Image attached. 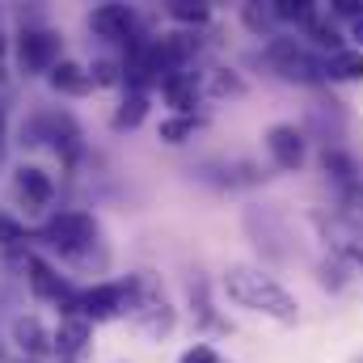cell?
Here are the masks:
<instances>
[{
  "label": "cell",
  "mask_w": 363,
  "mask_h": 363,
  "mask_svg": "<svg viewBox=\"0 0 363 363\" xmlns=\"http://www.w3.org/2000/svg\"><path fill=\"white\" fill-rule=\"evenodd\" d=\"M220 287H224V296L237 308H245L254 317H267L274 325H296L300 321L296 291L279 274H271L267 267H258V262H228L224 274H220Z\"/></svg>",
  "instance_id": "obj_1"
},
{
  "label": "cell",
  "mask_w": 363,
  "mask_h": 363,
  "mask_svg": "<svg viewBox=\"0 0 363 363\" xmlns=\"http://www.w3.org/2000/svg\"><path fill=\"white\" fill-rule=\"evenodd\" d=\"M127 283V330L144 342H165L178 330V308L169 300V291L161 287V279L148 271H135L123 279Z\"/></svg>",
  "instance_id": "obj_2"
},
{
  "label": "cell",
  "mask_w": 363,
  "mask_h": 363,
  "mask_svg": "<svg viewBox=\"0 0 363 363\" xmlns=\"http://www.w3.org/2000/svg\"><path fill=\"white\" fill-rule=\"evenodd\" d=\"M38 241L55 258H64L68 267H89L93 250H101V224L93 220V211H85V207H64V211L43 220Z\"/></svg>",
  "instance_id": "obj_3"
},
{
  "label": "cell",
  "mask_w": 363,
  "mask_h": 363,
  "mask_svg": "<svg viewBox=\"0 0 363 363\" xmlns=\"http://www.w3.org/2000/svg\"><path fill=\"white\" fill-rule=\"evenodd\" d=\"M262 60L291 85H325V55H317L300 34H274L271 43H262Z\"/></svg>",
  "instance_id": "obj_4"
},
{
  "label": "cell",
  "mask_w": 363,
  "mask_h": 363,
  "mask_svg": "<svg viewBox=\"0 0 363 363\" xmlns=\"http://www.w3.org/2000/svg\"><path fill=\"white\" fill-rule=\"evenodd\" d=\"M13 55H17V72L21 77H47L60 60H64V34L51 26H21L13 34Z\"/></svg>",
  "instance_id": "obj_5"
},
{
  "label": "cell",
  "mask_w": 363,
  "mask_h": 363,
  "mask_svg": "<svg viewBox=\"0 0 363 363\" xmlns=\"http://www.w3.org/2000/svg\"><path fill=\"white\" fill-rule=\"evenodd\" d=\"M21 271H26V283H30V291H34V300H43V304H55L64 317H72V313H81V291L72 287V279L68 274H60L43 254H30L26 250V258H21Z\"/></svg>",
  "instance_id": "obj_6"
},
{
  "label": "cell",
  "mask_w": 363,
  "mask_h": 363,
  "mask_svg": "<svg viewBox=\"0 0 363 363\" xmlns=\"http://www.w3.org/2000/svg\"><path fill=\"white\" fill-rule=\"evenodd\" d=\"M21 140H26V144H51L55 157H64V165H72V161L81 157V127H77L72 114H64V110L34 114V118L21 127Z\"/></svg>",
  "instance_id": "obj_7"
},
{
  "label": "cell",
  "mask_w": 363,
  "mask_h": 363,
  "mask_svg": "<svg viewBox=\"0 0 363 363\" xmlns=\"http://www.w3.org/2000/svg\"><path fill=\"white\" fill-rule=\"evenodd\" d=\"M262 148H267V157L279 174H300L308 161V135L296 123H271L262 131Z\"/></svg>",
  "instance_id": "obj_8"
},
{
  "label": "cell",
  "mask_w": 363,
  "mask_h": 363,
  "mask_svg": "<svg viewBox=\"0 0 363 363\" xmlns=\"http://www.w3.org/2000/svg\"><path fill=\"white\" fill-rule=\"evenodd\" d=\"M89 30H93V38L114 43V47H131V43L144 38L140 34V17H135L131 4H97L89 13Z\"/></svg>",
  "instance_id": "obj_9"
},
{
  "label": "cell",
  "mask_w": 363,
  "mask_h": 363,
  "mask_svg": "<svg viewBox=\"0 0 363 363\" xmlns=\"http://www.w3.org/2000/svg\"><path fill=\"white\" fill-rule=\"evenodd\" d=\"M9 342L21 351V359H34V363L55 355V330H47L38 313H17L13 325H9Z\"/></svg>",
  "instance_id": "obj_10"
},
{
  "label": "cell",
  "mask_w": 363,
  "mask_h": 363,
  "mask_svg": "<svg viewBox=\"0 0 363 363\" xmlns=\"http://www.w3.org/2000/svg\"><path fill=\"white\" fill-rule=\"evenodd\" d=\"M127 313V283L123 279H106V283H93L81 291V317L97 321H114Z\"/></svg>",
  "instance_id": "obj_11"
},
{
  "label": "cell",
  "mask_w": 363,
  "mask_h": 363,
  "mask_svg": "<svg viewBox=\"0 0 363 363\" xmlns=\"http://www.w3.org/2000/svg\"><path fill=\"white\" fill-rule=\"evenodd\" d=\"M13 194L26 211H43L55 203V178L43 165H17L13 169Z\"/></svg>",
  "instance_id": "obj_12"
},
{
  "label": "cell",
  "mask_w": 363,
  "mask_h": 363,
  "mask_svg": "<svg viewBox=\"0 0 363 363\" xmlns=\"http://www.w3.org/2000/svg\"><path fill=\"white\" fill-rule=\"evenodd\" d=\"M161 97H165V106H169V114H194V106L207 97L203 93V81L190 72V68H178V72H165L161 77Z\"/></svg>",
  "instance_id": "obj_13"
},
{
  "label": "cell",
  "mask_w": 363,
  "mask_h": 363,
  "mask_svg": "<svg viewBox=\"0 0 363 363\" xmlns=\"http://www.w3.org/2000/svg\"><path fill=\"white\" fill-rule=\"evenodd\" d=\"M93 347V321L89 317H81V313H72V317H60V325H55V355L68 363L85 359Z\"/></svg>",
  "instance_id": "obj_14"
},
{
  "label": "cell",
  "mask_w": 363,
  "mask_h": 363,
  "mask_svg": "<svg viewBox=\"0 0 363 363\" xmlns=\"http://www.w3.org/2000/svg\"><path fill=\"white\" fill-rule=\"evenodd\" d=\"M321 169H325V178H330L334 186H338V190H342V199H347L351 190H359V186H363L359 161H355L351 152L334 148V144H325V148H321Z\"/></svg>",
  "instance_id": "obj_15"
},
{
  "label": "cell",
  "mask_w": 363,
  "mask_h": 363,
  "mask_svg": "<svg viewBox=\"0 0 363 363\" xmlns=\"http://www.w3.org/2000/svg\"><path fill=\"white\" fill-rule=\"evenodd\" d=\"M47 85L55 93H64V97H89L93 93V77H89V68L81 64V60H60L51 72H47Z\"/></svg>",
  "instance_id": "obj_16"
},
{
  "label": "cell",
  "mask_w": 363,
  "mask_h": 363,
  "mask_svg": "<svg viewBox=\"0 0 363 363\" xmlns=\"http://www.w3.org/2000/svg\"><path fill=\"white\" fill-rule=\"evenodd\" d=\"M300 38H304V43H308L317 55H334V51H342V47H347V38L338 34L334 17H330L325 9H321V13H317L308 26H304V30H300Z\"/></svg>",
  "instance_id": "obj_17"
},
{
  "label": "cell",
  "mask_w": 363,
  "mask_h": 363,
  "mask_svg": "<svg viewBox=\"0 0 363 363\" xmlns=\"http://www.w3.org/2000/svg\"><path fill=\"white\" fill-rule=\"evenodd\" d=\"M325 81L359 85V81H363V51H359V47H342V51L325 55Z\"/></svg>",
  "instance_id": "obj_18"
},
{
  "label": "cell",
  "mask_w": 363,
  "mask_h": 363,
  "mask_svg": "<svg viewBox=\"0 0 363 363\" xmlns=\"http://www.w3.org/2000/svg\"><path fill=\"white\" fill-rule=\"evenodd\" d=\"M203 93H207V97H220V101H224V97H228V101H237V97H245V93H250V81H245L237 68H224V64H220V68H211V72H207Z\"/></svg>",
  "instance_id": "obj_19"
},
{
  "label": "cell",
  "mask_w": 363,
  "mask_h": 363,
  "mask_svg": "<svg viewBox=\"0 0 363 363\" xmlns=\"http://www.w3.org/2000/svg\"><path fill=\"white\" fill-rule=\"evenodd\" d=\"M148 118V93H123V101H118V110H114V118H110V127L114 131H135L140 123Z\"/></svg>",
  "instance_id": "obj_20"
},
{
  "label": "cell",
  "mask_w": 363,
  "mask_h": 363,
  "mask_svg": "<svg viewBox=\"0 0 363 363\" xmlns=\"http://www.w3.org/2000/svg\"><path fill=\"white\" fill-rule=\"evenodd\" d=\"M271 9H274V21L279 26H296V34L321 13V4H313V0H274Z\"/></svg>",
  "instance_id": "obj_21"
},
{
  "label": "cell",
  "mask_w": 363,
  "mask_h": 363,
  "mask_svg": "<svg viewBox=\"0 0 363 363\" xmlns=\"http://www.w3.org/2000/svg\"><path fill=\"white\" fill-rule=\"evenodd\" d=\"M165 13L178 21L182 30H203L211 21V4H199V0H169Z\"/></svg>",
  "instance_id": "obj_22"
},
{
  "label": "cell",
  "mask_w": 363,
  "mask_h": 363,
  "mask_svg": "<svg viewBox=\"0 0 363 363\" xmlns=\"http://www.w3.org/2000/svg\"><path fill=\"white\" fill-rule=\"evenodd\" d=\"M241 21H245V30H250L254 38H267V43H271L274 34H279V21H274L271 4H241Z\"/></svg>",
  "instance_id": "obj_23"
},
{
  "label": "cell",
  "mask_w": 363,
  "mask_h": 363,
  "mask_svg": "<svg viewBox=\"0 0 363 363\" xmlns=\"http://www.w3.org/2000/svg\"><path fill=\"white\" fill-rule=\"evenodd\" d=\"M199 127H203V118H199V114H169V118H161L157 140H161V144H186Z\"/></svg>",
  "instance_id": "obj_24"
},
{
  "label": "cell",
  "mask_w": 363,
  "mask_h": 363,
  "mask_svg": "<svg viewBox=\"0 0 363 363\" xmlns=\"http://www.w3.org/2000/svg\"><path fill=\"white\" fill-rule=\"evenodd\" d=\"M89 77H93V89H110V85H123V60H93L89 64Z\"/></svg>",
  "instance_id": "obj_25"
},
{
  "label": "cell",
  "mask_w": 363,
  "mask_h": 363,
  "mask_svg": "<svg viewBox=\"0 0 363 363\" xmlns=\"http://www.w3.org/2000/svg\"><path fill=\"white\" fill-rule=\"evenodd\" d=\"M26 224L21 220H13L9 211H0V250H21L26 245Z\"/></svg>",
  "instance_id": "obj_26"
},
{
  "label": "cell",
  "mask_w": 363,
  "mask_h": 363,
  "mask_svg": "<svg viewBox=\"0 0 363 363\" xmlns=\"http://www.w3.org/2000/svg\"><path fill=\"white\" fill-rule=\"evenodd\" d=\"M178 363H224V359H220V351H216V347L194 342V347H186V351L178 355Z\"/></svg>",
  "instance_id": "obj_27"
},
{
  "label": "cell",
  "mask_w": 363,
  "mask_h": 363,
  "mask_svg": "<svg viewBox=\"0 0 363 363\" xmlns=\"http://www.w3.org/2000/svg\"><path fill=\"white\" fill-rule=\"evenodd\" d=\"M330 17H347L351 26L363 21V0H330V9H325Z\"/></svg>",
  "instance_id": "obj_28"
},
{
  "label": "cell",
  "mask_w": 363,
  "mask_h": 363,
  "mask_svg": "<svg viewBox=\"0 0 363 363\" xmlns=\"http://www.w3.org/2000/svg\"><path fill=\"white\" fill-rule=\"evenodd\" d=\"M9 47H13V38H9V30H4V21H0V64H4V55H9Z\"/></svg>",
  "instance_id": "obj_29"
},
{
  "label": "cell",
  "mask_w": 363,
  "mask_h": 363,
  "mask_svg": "<svg viewBox=\"0 0 363 363\" xmlns=\"http://www.w3.org/2000/svg\"><path fill=\"white\" fill-rule=\"evenodd\" d=\"M4 140H9V110L0 106V148H4Z\"/></svg>",
  "instance_id": "obj_30"
},
{
  "label": "cell",
  "mask_w": 363,
  "mask_h": 363,
  "mask_svg": "<svg viewBox=\"0 0 363 363\" xmlns=\"http://www.w3.org/2000/svg\"><path fill=\"white\" fill-rule=\"evenodd\" d=\"M351 38H355V47L363 51V21H355V26H351Z\"/></svg>",
  "instance_id": "obj_31"
},
{
  "label": "cell",
  "mask_w": 363,
  "mask_h": 363,
  "mask_svg": "<svg viewBox=\"0 0 363 363\" xmlns=\"http://www.w3.org/2000/svg\"><path fill=\"white\" fill-rule=\"evenodd\" d=\"M17 363H34V359H17Z\"/></svg>",
  "instance_id": "obj_32"
}]
</instances>
